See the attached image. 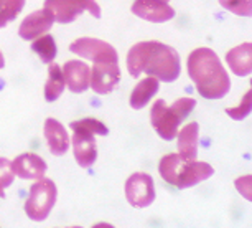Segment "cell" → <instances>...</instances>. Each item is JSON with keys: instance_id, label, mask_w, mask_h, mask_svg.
Listing matches in <instances>:
<instances>
[{"instance_id": "cell-28", "label": "cell", "mask_w": 252, "mask_h": 228, "mask_svg": "<svg viewBox=\"0 0 252 228\" xmlns=\"http://www.w3.org/2000/svg\"><path fill=\"white\" fill-rule=\"evenodd\" d=\"M160 2H166V3H168V0H160Z\"/></svg>"}, {"instance_id": "cell-27", "label": "cell", "mask_w": 252, "mask_h": 228, "mask_svg": "<svg viewBox=\"0 0 252 228\" xmlns=\"http://www.w3.org/2000/svg\"><path fill=\"white\" fill-rule=\"evenodd\" d=\"M5 66V58H3V55H2V51H0V70Z\"/></svg>"}, {"instance_id": "cell-22", "label": "cell", "mask_w": 252, "mask_h": 228, "mask_svg": "<svg viewBox=\"0 0 252 228\" xmlns=\"http://www.w3.org/2000/svg\"><path fill=\"white\" fill-rule=\"evenodd\" d=\"M71 129L73 131H86V132H93L94 136H107L109 129L107 126L101 122L96 117H84V119H78L71 122Z\"/></svg>"}, {"instance_id": "cell-2", "label": "cell", "mask_w": 252, "mask_h": 228, "mask_svg": "<svg viewBox=\"0 0 252 228\" xmlns=\"http://www.w3.org/2000/svg\"><path fill=\"white\" fill-rule=\"evenodd\" d=\"M188 75L196 91L206 99H221L231 89V79L211 48H196L188 56Z\"/></svg>"}, {"instance_id": "cell-13", "label": "cell", "mask_w": 252, "mask_h": 228, "mask_svg": "<svg viewBox=\"0 0 252 228\" xmlns=\"http://www.w3.org/2000/svg\"><path fill=\"white\" fill-rule=\"evenodd\" d=\"M73 152L74 159L83 169H88L96 162L97 159V146L93 132L86 131H73Z\"/></svg>"}, {"instance_id": "cell-15", "label": "cell", "mask_w": 252, "mask_h": 228, "mask_svg": "<svg viewBox=\"0 0 252 228\" xmlns=\"http://www.w3.org/2000/svg\"><path fill=\"white\" fill-rule=\"evenodd\" d=\"M43 134L46 142H48L50 152L53 155L58 157V155H64L68 152L71 141L64 126L60 121H56L55 117H48L43 126Z\"/></svg>"}, {"instance_id": "cell-12", "label": "cell", "mask_w": 252, "mask_h": 228, "mask_svg": "<svg viewBox=\"0 0 252 228\" xmlns=\"http://www.w3.org/2000/svg\"><path fill=\"white\" fill-rule=\"evenodd\" d=\"M53 23H55V18L48 10H45V8L35 10L28 17L23 18V22L20 23V28H18V35H20L22 40L32 41L38 37L45 35V33L53 27Z\"/></svg>"}, {"instance_id": "cell-23", "label": "cell", "mask_w": 252, "mask_h": 228, "mask_svg": "<svg viewBox=\"0 0 252 228\" xmlns=\"http://www.w3.org/2000/svg\"><path fill=\"white\" fill-rule=\"evenodd\" d=\"M220 5L239 17H251L252 0H220Z\"/></svg>"}, {"instance_id": "cell-16", "label": "cell", "mask_w": 252, "mask_h": 228, "mask_svg": "<svg viewBox=\"0 0 252 228\" xmlns=\"http://www.w3.org/2000/svg\"><path fill=\"white\" fill-rule=\"evenodd\" d=\"M227 66L236 76H249L252 71V45L251 41L234 46L226 53Z\"/></svg>"}, {"instance_id": "cell-25", "label": "cell", "mask_w": 252, "mask_h": 228, "mask_svg": "<svg viewBox=\"0 0 252 228\" xmlns=\"http://www.w3.org/2000/svg\"><path fill=\"white\" fill-rule=\"evenodd\" d=\"M251 89H247V93L244 94V98H242V101L239 106H234V108H227L226 109V114L229 117H232L234 121H242L246 119L247 116H249L251 113Z\"/></svg>"}, {"instance_id": "cell-4", "label": "cell", "mask_w": 252, "mask_h": 228, "mask_svg": "<svg viewBox=\"0 0 252 228\" xmlns=\"http://www.w3.org/2000/svg\"><path fill=\"white\" fill-rule=\"evenodd\" d=\"M196 106L194 98H180L172 106H168L163 99L154 103L150 111V122L155 132L163 141H173L178 134V127L185 117Z\"/></svg>"}, {"instance_id": "cell-19", "label": "cell", "mask_w": 252, "mask_h": 228, "mask_svg": "<svg viewBox=\"0 0 252 228\" xmlns=\"http://www.w3.org/2000/svg\"><path fill=\"white\" fill-rule=\"evenodd\" d=\"M64 76H63V70L61 66L55 65V63H50V68H48V79H46V84H45V99L50 103L56 101L61 94L64 91Z\"/></svg>"}, {"instance_id": "cell-14", "label": "cell", "mask_w": 252, "mask_h": 228, "mask_svg": "<svg viewBox=\"0 0 252 228\" xmlns=\"http://www.w3.org/2000/svg\"><path fill=\"white\" fill-rule=\"evenodd\" d=\"M63 76L66 86L71 89V93H84L89 88V81H91V68L79 60L66 61L63 68Z\"/></svg>"}, {"instance_id": "cell-10", "label": "cell", "mask_w": 252, "mask_h": 228, "mask_svg": "<svg viewBox=\"0 0 252 228\" xmlns=\"http://www.w3.org/2000/svg\"><path fill=\"white\" fill-rule=\"evenodd\" d=\"M130 10L142 20L152 23H163L175 17L173 7H170L166 2H160V0H135Z\"/></svg>"}, {"instance_id": "cell-11", "label": "cell", "mask_w": 252, "mask_h": 228, "mask_svg": "<svg viewBox=\"0 0 252 228\" xmlns=\"http://www.w3.org/2000/svg\"><path fill=\"white\" fill-rule=\"evenodd\" d=\"M48 165L38 154L33 152H23L12 160V170L17 177L23 180H38L45 177Z\"/></svg>"}, {"instance_id": "cell-18", "label": "cell", "mask_w": 252, "mask_h": 228, "mask_svg": "<svg viewBox=\"0 0 252 228\" xmlns=\"http://www.w3.org/2000/svg\"><path fill=\"white\" fill-rule=\"evenodd\" d=\"M160 81L154 76H147L142 79L140 83H137V86L132 89L130 93V106L134 109H142L145 108L152 98L158 93Z\"/></svg>"}, {"instance_id": "cell-21", "label": "cell", "mask_w": 252, "mask_h": 228, "mask_svg": "<svg viewBox=\"0 0 252 228\" xmlns=\"http://www.w3.org/2000/svg\"><path fill=\"white\" fill-rule=\"evenodd\" d=\"M23 5H25V0H0V28L7 27V23L15 20Z\"/></svg>"}, {"instance_id": "cell-6", "label": "cell", "mask_w": 252, "mask_h": 228, "mask_svg": "<svg viewBox=\"0 0 252 228\" xmlns=\"http://www.w3.org/2000/svg\"><path fill=\"white\" fill-rule=\"evenodd\" d=\"M43 8L48 10L58 23L74 22L83 12H89L94 18L101 17V7L96 0H46Z\"/></svg>"}, {"instance_id": "cell-26", "label": "cell", "mask_w": 252, "mask_h": 228, "mask_svg": "<svg viewBox=\"0 0 252 228\" xmlns=\"http://www.w3.org/2000/svg\"><path fill=\"white\" fill-rule=\"evenodd\" d=\"M236 189L246 200H252V193H251V175H242V177L236 179Z\"/></svg>"}, {"instance_id": "cell-24", "label": "cell", "mask_w": 252, "mask_h": 228, "mask_svg": "<svg viewBox=\"0 0 252 228\" xmlns=\"http://www.w3.org/2000/svg\"><path fill=\"white\" fill-rule=\"evenodd\" d=\"M13 179L15 174L12 170V162L0 157V197H5V189L13 184Z\"/></svg>"}, {"instance_id": "cell-9", "label": "cell", "mask_w": 252, "mask_h": 228, "mask_svg": "<svg viewBox=\"0 0 252 228\" xmlns=\"http://www.w3.org/2000/svg\"><path fill=\"white\" fill-rule=\"evenodd\" d=\"M121 81V68L119 63L99 61L91 68V81L89 86L97 94H109Z\"/></svg>"}, {"instance_id": "cell-3", "label": "cell", "mask_w": 252, "mask_h": 228, "mask_svg": "<svg viewBox=\"0 0 252 228\" xmlns=\"http://www.w3.org/2000/svg\"><path fill=\"white\" fill-rule=\"evenodd\" d=\"M158 172L166 184L175 189H189L206 180L215 174V169L208 162L188 160L180 154H166L160 159Z\"/></svg>"}, {"instance_id": "cell-8", "label": "cell", "mask_w": 252, "mask_h": 228, "mask_svg": "<svg viewBox=\"0 0 252 228\" xmlns=\"http://www.w3.org/2000/svg\"><path fill=\"white\" fill-rule=\"evenodd\" d=\"M126 198L132 207L145 208L155 200L154 179L145 172H135L126 180Z\"/></svg>"}, {"instance_id": "cell-20", "label": "cell", "mask_w": 252, "mask_h": 228, "mask_svg": "<svg viewBox=\"0 0 252 228\" xmlns=\"http://www.w3.org/2000/svg\"><path fill=\"white\" fill-rule=\"evenodd\" d=\"M32 50L35 51L38 55V58H40L43 63H53L56 53H58V46H56V41L55 38L48 35V33H45V35L35 38V40L32 41Z\"/></svg>"}, {"instance_id": "cell-1", "label": "cell", "mask_w": 252, "mask_h": 228, "mask_svg": "<svg viewBox=\"0 0 252 228\" xmlns=\"http://www.w3.org/2000/svg\"><path fill=\"white\" fill-rule=\"evenodd\" d=\"M129 75L139 78L142 73L154 76L158 81L173 83L182 73V61L178 51L160 41H139L127 55Z\"/></svg>"}, {"instance_id": "cell-7", "label": "cell", "mask_w": 252, "mask_h": 228, "mask_svg": "<svg viewBox=\"0 0 252 228\" xmlns=\"http://www.w3.org/2000/svg\"><path fill=\"white\" fill-rule=\"evenodd\" d=\"M69 50L71 53L83 56L84 60H91L94 63H99V61L119 63V55L116 48L111 43H107V41L99 40V38H78V40H74L69 45Z\"/></svg>"}, {"instance_id": "cell-5", "label": "cell", "mask_w": 252, "mask_h": 228, "mask_svg": "<svg viewBox=\"0 0 252 228\" xmlns=\"http://www.w3.org/2000/svg\"><path fill=\"white\" fill-rule=\"evenodd\" d=\"M56 198H58V189L53 180L45 177L38 179V182L32 185L25 202L27 217L33 222H45L53 210Z\"/></svg>"}, {"instance_id": "cell-17", "label": "cell", "mask_w": 252, "mask_h": 228, "mask_svg": "<svg viewBox=\"0 0 252 228\" xmlns=\"http://www.w3.org/2000/svg\"><path fill=\"white\" fill-rule=\"evenodd\" d=\"M178 154L188 160H194L198 155V139H199V124L189 122L178 131Z\"/></svg>"}]
</instances>
